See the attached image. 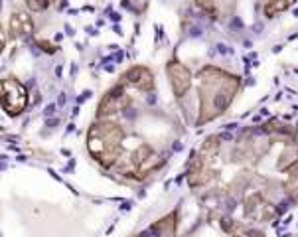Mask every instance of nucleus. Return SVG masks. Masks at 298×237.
I'll list each match as a JSON object with an SVG mask.
<instances>
[{
	"mask_svg": "<svg viewBox=\"0 0 298 237\" xmlns=\"http://www.w3.org/2000/svg\"><path fill=\"white\" fill-rule=\"evenodd\" d=\"M196 4L201 8V10H205V12L213 14V0H196Z\"/></svg>",
	"mask_w": 298,
	"mask_h": 237,
	"instance_id": "obj_11",
	"label": "nucleus"
},
{
	"mask_svg": "<svg viewBox=\"0 0 298 237\" xmlns=\"http://www.w3.org/2000/svg\"><path fill=\"white\" fill-rule=\"evenodd\" d=\"M2 105L10 117L20 115L28 105V91L18 79L8 77L2 81Z\"/></svg>",
	"mask_w": 298,
	"mask_h": 237,
	"instance_id": "obj_2",
	"label": "nucleus"
},
{
	"mask_svg": "<svg viewBox=\"0 0 298 237\" xmlns=\"http://www.w3.org/2000/svg\"><path fill=\"white\" fill-rule=\"evenodd\" d=\"M122 131L113 123L95 125L87 135V146L93 158H97L103 166H111L121 152Z\"/></svg>",
	"mask_w": 298,
	"mask_h": 237,
	"instance_id": "obj_1",
	"label": "nucleus"
},
{
	"mask_svg": "<svg viewBox=\"0 0 298 237\" xmlns=\"http://www.w3.org/2000/svg\"><path fill=\"white\" fill-rule=\"evenodd\" d=\"M166 71L170 75V83H172V89L176 93V97H182L192 85V75L188 71V67H184L178 61H170L166 65Z\"/></svg>",
	"mask_w": 298,
	"mask_h": 237,
	"instance_id": "obj_3",
	"label": "nucleus"
},
{
	"mask_svg": "<svg viewBox=\"0 0 298 237\" xmlns=\"http://www.w3.org/2000/svg\"><path fill=\"white\" fill-rule=\"evenodd\" d=\"M26 4H28V8H30V10L42 12V10H46V8L51 4V0H26Z\"/></svg>",
	"mask_w": 298,
	"mask_h": 237,
	"instance_id": "obj_10",
	"label": "nucleus"
},
{
	"mask_svg": "<svg viewBox=\"0 0 298 237\" xmlns=\"http://www.w3.org/2000/svg\"><path fill=\"white\" fill-rule=\"evenodd\" d=\"M217 50H219V54H229L227 46H223V44H219V46H217Z\"/></svg>",
	"mask_w": 298,
	"mask_h": 237,
	"instance_id": "obj_12",
	"label": "nucleus"
},
{
	"mask_svg": "<svg viewBox=\"0 0 298 237\" xmlns=\"http://www.w3.org/2000/svg\"><path fill=\"white\" fill-rule=\"evenodd\" d=\"M126 103H129V99H126L125 89H122V87H115V89H111V91L105 95V99L101 101V105H99V117H103V115H111V113L121 111V109L125 107Z\"/></svg>",
	"mask_w": 298,
	"mask_h": 237,
	"instance_id": "obj_4",
	"label": "nucleus"
},
{
	"mask_svg": "<svg viewBox=\"0 0 298 237\" xmlns=\"http://www.w3.org/2000/svg\"><path fill=\"white\" fill-rule=\"evenodd\" d=\"M176 215L170 213L168 217H162L154 227H152V233L156 237H174V229H176Z\"/></svg>",
	"mask_w": 298,
	"mask_h": 237,
	"instance_id": "obj_7",
	"label": "nucleus"
},
{
	"mask_svg": "<svg viewBox=\"0 0 298 237\" xmlns=\"http://www.w3.org/2000/svg\"><path fill=\"white\" fill-rule=\"evenodd\" d=\"M290 4V0H268L267 6H264V14H267L268 18H272L276 12H282L284 8Z\"/></svg>",
	"mask_w": 298,
	"mask_h": 237,
	"instance_id": "obj_8",
	"label": "nucleus"
},
{
	"mask_svg": "<svg viewBox=\"0 0 298 237\" xmlns=\"http://www.w3.org/2000/svg\"><path fill=\"white\" fill-rule=\"evenodd\" d=\"M286 190L292 198H298V168H292L290 180L286 182Z\"/></svg>",
	"mask_w": 298,
	"mask_h": 237,
	"instance_id": "obj_9",
	"label": "nucleus"
},
{
	"mask_svg": "<svg viewBox=\"0 0 298 237\" xmlns=\"http://www.w3.org/2000/svg\"><path fill=\"white\" fill-rule=\"evenodd\" d=\"M54 111H55V105H50L48 109H46V115H51Z\"/></svg>",
	"mask_w": 298,
	"mask_h": 237,
	"instance_id": "obj_13",
	"label": "nucleus"
},
{
	"mask_svg": "<svg viewBox=\"0 0 298 237\" xmlns=\"http://www.w3.org/2000/svg\"><path fill=\"white\" fill-rule=\"evenodd\" d=\"M8 32H10L12 38L28 36V34L32 32V20H30V16L16 12V14L10 18V22H8Z\"/></svg>",
	"mask_w": 298,
	"mask_h": 237,
	"instance_id": "obj_6",
	"label": "nucleus"
},
{
	"mask_svg": "<svg viewBox=\"0 0 298 237\" xmlns=\"http://www.w3.org/2000/svg\"><path fill=\"white\" fill-rule=\"evenodd\" d=\"M125 79H126V83L134 85L138 89H144V91L152 89V85H154V77L146 67H130L125 73Z\"/></svg>",
	"mask_w": 298,
	"mask_h": 237,
	"instance_id": "obj_5",
	"label": "nucleus"
}]
</instances>
